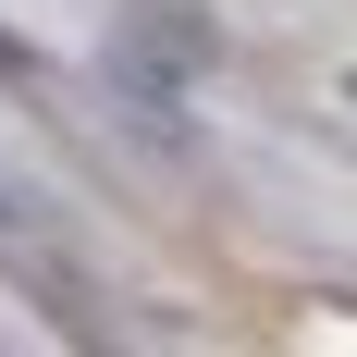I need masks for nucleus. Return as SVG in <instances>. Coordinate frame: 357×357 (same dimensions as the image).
<instances>
[{
    "instance_id": "f257e3e1",
    "label": "nucleus",
    "mask_w": 357,
    "mask_h": 357,
    "mask_svg": "<svg viewBox=\"0 0 357 357\" xmlns=\"http://www.w3.org/2000/svg\"><path fill=\"white\" fill-rule=\"evenodd\" d=\"M37 74H50V62H37V37H13V25H0V86H37Z\"/></svg>"
},
{
    "instance_id": "f03ea898",
    "label": "nucleus",
    "mask_w": 357,
    "mask_h": 357,
    "mask_svg": "<svg viewBox=\"0 0 357 357\" xmlns=\"http://www.w3.org/2000/svg\"><path fill=\"white\" fill-rule=\"evenodd\" d=\"M345 99H357V74H345Z\"/></svg>"
}]
</instances>
